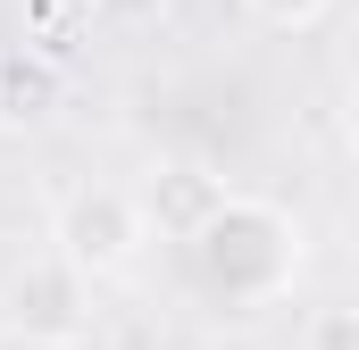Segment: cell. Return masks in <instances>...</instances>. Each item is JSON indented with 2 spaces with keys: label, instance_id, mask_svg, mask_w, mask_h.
<instances>
[{
  "label": "cell",
  "instance_id": "1",
  "mask_svg": "<svg viewBox=\"0 0 359 350\" xmlns=\"http://www.w3.org/2000/svg\"><path fill=\"white\" fill-rule=\"evenodd\" d=\"M184 259L201 275V292L209 300H226V309H268L292 292V275L309 259V234H301V217L268 200V192H217V209L184 234Z\"/></svg>",
  "mask_w": 359,
  "mask_h": 350
},
{
  "label": "cell",
  "instance_id": "2",
  "mask_svg": "<svg viewBox=\"0 0 359 350\" xmlns=\"http://www.w3.org/2000/svg\"><path fill=\"white\" fill-rule=\"evenodd\" d=\"M50 251L100 292V284H126V275L142 267L151 225H142V209H134L126 183H76V192H59V209H50Z\"/></svg>",
  "mask_w": 359,
  "mask_h": 350
},
{
  "label": "cell",
  "instance_id": "3",
  "mask_svg": "<svg viewBox=\"0 0 359 350\" xmlns=\"http://www.w3.org/2000/svg\"><path fill=\"white\" fill-rule=\"evenodd\" d=\"M0 326L25 350H76L92 334V284L59 251H42V259H25L0 284Z\"/></svg>",
  "mask_w": 359,
  "mask_h": 350
},
{
  "label": "cell",
  "instance_id": "4",
  "mask_svg": "<svg viewBox=\"0 0 359 350\" xmlns=\"http://www.w3.org/2000/svg\"><path fill=\"white\" fill-rule=\"evenodd\" d=\"M217 192H226V175H209L201 159H159V167L142 175L134 209H142V225H151L159 242H184V234L217 209Z\"/></svg>",
  "mask_w": 359,
  "mask_h": 350
},
{
  "label": "cell",
  "instance_id": "5",
  "mask_svg": "<svg viewBox=\"0 0 359 350\" xmlns=\"http://www.w3.org/2000/svg\"><path fill=\"white\" fill-rule=\"evenodd\" d=\"M59 100H67V67H59V50H42V42L0 50V134H34V125H50Z\"/></svg>",
  "mask_w": 359,
  "mask_h": 350
},
{
  "label": "cell",
  "instance_id": "6",
  "mask_svg": "<svg viewBox=\"0 0 359 350\" xmlns=\"http://www.w3.org/2000/svg\"><path fill=\"white\" fill-rule=\"evenodd\" d=\"M25 17H34V25H25V42H42V50H50V42H67V34L84 25L92 8H84V0H25Z\"/></svg>",
  "mask_w": 359,
  "mask_h": 350
},
{
  "label": "cell",
  "instance_id": "7",
  "mask_svg": "<svg viewBox=\"0 0 359 350\" xmlns=\"http://www.w3.org/2000/svg\"><path fill=\"white\" fill-rule=\"evenodd\" d=\"M301 350H359V309H318L309 326H301Z\"/></svg>",
  "mask_w": 359,
  "mask_h": 350
},
{
  "label": "cell",
  "instance_id": "8",
  "mask_svg": "<svg viewBox=\"0 0 359 350\" xmlns=\"http://www.w3.org/2000/svg\"><path fill=\"white\" fill-rule=\"evenodd\" d=\"M243 8H251L259 25H276V34H309V25H318L334 0H243Z\"/></svg>",
  "mask_w": 359,
  "mask_h": 350
},
{
  "label": "cell",
  "instance_id": "9",
  "mask_svg": "<svg viewBox=\"0 0 359 350\" xmlns=\"http://www.w3.org/2000/svg\"><path fill=\"white\" fill-rule=\"evenodd\" d=\"M92 17H109V25H159L176 0H84Z\"/></svg>",
  "mask_w": 359,
  "mask_h": 350
}]
</instances>
